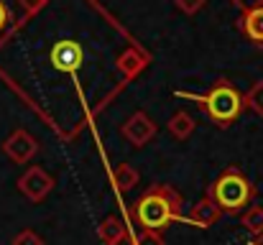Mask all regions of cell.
Wrapping results in <instances>:
<instances>
[{"instance_id":"cell-1","label":"cell","mask_w":263,"mask_h":245,"mask_svg":"<svg viewBox=\"0 0 263 245\" xmlns=\"http://www.w3.org/2000/svg\"><path fill=\"white\" fill-rule=\"evenodd\" d=\"M181 212V197L169 184H154L133 207L141 230H166Z\"/></svg>"},{"instance_id":"cell-2","label":"cell","mask_w":263,"mask_h":245,"mask_svg":"<svg viewBox=\"0 0 263 245\" xmlns=\"http://www.w3.org/2000/svg\"><path fill=\"white\" fill-rule=\"evenodd\" d=\"M253 194H256L253 184H251L238 168L222 171V174L215 179V184L210 186V192H207V197H212L215 204H217L222 212H238V210H243V207L253 199Z\"/></svg>"},{"instance_id":"cell-3","label":"cell","mask_w":263,"mask_h":245,"mask_svg":"<svg viewBox=\"0 0 263 245\" xmlns=\"http://www.w3.org/2000/svg\"><path fill=\"white\" fill-rule=\"evenodd\" d=\"M246 97L228 82H217L204 97H199V107L204 115H210L217 125H230L243 112Z\"/></svg>"},{"instance_id":"cell-4","label":"cell","mask_w":263,"mask_h":245,"mask_svg":"<svg viewBox=\"0 0 263 245\" xmlns=\"http://www.w3.org/2000/svg\"><path fill=\"white\" fill-rule=\"evenodd\" d=\"M51 189H54V176L49 171H44L41 166H28L23 171V176L18 179V192L33 204L44 202L51 194Z\"/></svg>"},{"instance_id":"cell-5","label":"cell","mask_w":263,"mask_h":245,"mask_svg":"<svg viewBox=\"0 0 263 245\" xmlns=\"http://www.w3.org/2000/svg\"><path fill=\"white\" fill-rule=\"evenodd\" d=\"M156 123L151 120V115H146L143 110H138V112H133L125 123H123V128H120V133H123V138L133 146V148H141V146H146L154 136H156Z\"/></svg>"},{"instance_id":"cell-6","label":"cell","mask_w":263,"mask_h":245,"mask_svg":"<svg viewBox=\"0 0 263 245\" xmlns=\"http://www.w3.org/2000/svg\"><path fill=\"white\" fill-rule=\"evenodd\" d=\"M3 154H5L13 163H28L36 154H39V141H36L28 130L18 128V130H13V133L5 138Z\"/></svg>"},{"instance_id":"cell-7","label":"cell","mask_w":263,"mask_h":245,"mask_svg":"<svg viewBox=\"0 0 263 245\" xmlns=\"http://www.w3.org/2000/svg\"><path fill=\"white\" fill-rule=\"evenodd\" d=\"M49 59H51L54 69H59V72H64V74H72V72H77V69L82 67L85 51H82V46H80L77 41L64 39V41H57V44H54Z\"/></svg>"},{"instance_id":"cell-8","label":"cell","mask_w":263,"mask_h":245,"mask_svg":"<svg viewBox=\"0 0 263 245\" xmlns=\"http://www.w3.org/2000/svg\"><path fill=\"white\" fill-rule=\"evenodd\" d=\"M220 215H222V210L215 204V199L212 197H204V199H199L189 210V222L194 228H210V225H215L220 220Z\"/></svg>"},{"instance_id":"cell-9","label":"cell","mask_w":263,"mask_h":245,"mask_svg":"<svg viewBox=\"0 0 263 245\" xmlns=\"http://www.w3.org/2000/svg\"><path fill=\"white\" fill-rule=\"evenodd\" d=\"M146 64H148V56H146L141 49H136V46L125 49V51L120 54V59H118V69H120V74H123L125 80H133Z\"/></svg>"},{"instance_id":"cell-10","label":"cell","mask_w":263,"mask_h":245,"mask_svg":"<svg viewBox=\"0 0 263 245\" xmlns=\"http://www.w3.org/2000/svg\"><path fill=\"white\" fill-rule=\"evenodd\" d=\"M138 168L136 166H130V163H118L115 168H112V174H110V181L115 184V189L118 192H130L136 184H138Z\"/></svg>"},{"instance_id":"cell-11","label":"cell","mask_w":263,"mask_h":245,"mask_svg":"<svg viewBox=\"0 0 263 245\" xmlns=\"http://www.w3.org/2000/svg\"><path fill=\"white\" fill-rule=\"evenodd\" d=\"M125 233H128L125 222H123L120 217H115V215L105 217V220L100 222V228H97V238H100L105 245H112L118 238H123Z\"/></svg>"},{"instance_id":"cell-12","label":"cell","mask_w":263,"mask_h":245,"mask_svg":"<svg viewBox=\"0 0 263 245\" xmlns=\"http://www.w3.org/2000/svg\"><path fill=\"white\" fill-rule=\"evenodd\" d=\"M243 31L253 44H263V3L251 8L243 18Z\"/></svg>"},{"instance_id":"cell-13","label":"cell","mask_w":263,"mask_h":245,"mask_svg":"<svg viewBox=\"0 0 263 245\" xmlns=\"http://www.w3.org/2000/svg\"><path fill=\"white\" fill-rule=\"evenodd\" d=\"M194 128H197V123H194V118L189 115V112H184V110H179L172 115V120H169V133L179 138V141H186L192 133H194Z\"/></svg>"},{"instance_id":"cell-14","label":"cell","mask_w":263,"mask_h":245,"mask_svg":"<svg viewBox=\"0 0 263 245\" xmlns=\"http://www.w3.org/2000/svg\"><path fill=\"white\" fill-rule=\"evenodd\" d=\"M243 225H246V230H251L253 235H261L263 233V210L261 207L248 210V215L243 217Z\"/></svg>"},{"instance_id":"cell-15","label":"cell","mask_w":263,"mask_h":245,"mask_svg":"<svg viewBox=\"0 0 263 245\" xmlns=\"http://www.w3.org/2000/svg\"><path fill=\"white\" fill-rule=\"evenodd\" d=\"M246 102H248V107H251L256 115H261L263 118V82H256V84L251 87Z\"/></svg>"},{"instance_id":"cell-16","label":"cell","mask_w":263,"mask_h":245,"mask_svg":"<svg viewBox=\"0 0 263 245\" xmlns=\"http://www.w3.org/2000/svg\"><path fill=\"white\" fill-rule=\"evenodd\" d=\"M136 245H164V238L159 230H141L138 235H133Z\"/></svg>"},{"instance_id":"cell-17","label":"cell","mask_w":263,"mask_h":245,"mask_svg":"<svg viewBox=\"0 0 263 245\" xmlns=\"http://www.w3.org/2000/svg\"><path fill=\"white\" fill-rule=\"evenodd\" d=\"M10 245H44V240H41L33 230H21V233L13 238Z\"/></svg>"},{"instance_id":"cell-18","label":"cell","mask_w":263,"mask_h":245,"mask_svg":"<svg viewBox=\"0 0 263 245\" xmlns=\"http://www.w3.org/2000/svg\"><path fill=\"white\" fill-rule=\"evenodd\" d=\"M176 8L181 13H186V15H194V13H199L204 8V0H176Z\"/></svg>"},{"instance_id":"cell-19","label":"cell","mask_w":263,"mask_h":245,"mask_svg":"<svg viewBox=\"0 0 263 245\" xmlns=\"http://www.w3.org/2000/svg\"><path fill=\"white\" fill-rule=\"evenodd\" d=\"M44 5H46V0H18V8L23 10V15H36Z\"/></svg>"},{"instance_id":"cell-20","label":"cell","mask_w":263,"mask_h":245,"mask_svg":"<svg viewBox=\"0 0 263 245\" xmlns=\"http://www.w3.org/2000/svg\"><path fill=\"white\" fill-rule=\"evenodd\" d=\"M5 26H8V8H5V3L0 0V33H3Z\"/></svg>"},{"instance_id":"cell-21","label":"cell","mask_w":263,"mask_h":245,"mask_svg":"<svg viewBox=\"0 0 263 245\" xmlns=\"http://www.w3.org/2000/svg\"><path fill=\"white\" fill-rule=\"evenodd\" d=\"M112 245H136V243H133V235H130V233H125L123 238H118Z\"/></svg>"}]
</instances>
